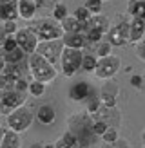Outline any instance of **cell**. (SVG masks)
<instances>
[{
  "label": "cell",
  "mask_w": 145,
  "mask_h": 148,
  "mask_svg": "<svg viewBox=\"0 0 145 148\" xmlns=\"http://www.w3.org/2000/svg\"><path fill=\"white\" fill-rule=\"evenodd\" d=\"M93 123L94 119L89 112H76L67 117V130L80 139L84 148H91L93 137H96L93 132Z\"/></svg>",
  "instance_id": "6da1fadb"
},
{
  "label": "cell",
  "mask_w": 145,
  "mask_h": 148,
  "mask_svg": "<svg viewBox=\"0 0 145 148\" xmlns=\"http://www.w3.org/2000/svg\"><path fill=\"white\" fill-rule=\"evenodd\" d=\"M27 27L40 38V42L46 40H58L64 36L62 24L56 22L53 16H44V18H35L27 24Z\"/></svg>",
  "instance_id": "7a4b0ae2"
},
{
  "label": "cell",
  "mask_w": 145,
  "mask_h": 148,
  "mask_svg": "<svg viewBox=\"0 0 145 148\" xmlns=\"http://www.w3.org/2000/svg\"><path fill=\"white\" fill-rule=\"evenodd\" d=\"M29 62V72H31V78L36 81H42V83H51L55 81L58 76V69L55 67L51 62H47L44 56H40L38 53H35L27 58Z\"/></svg>",
  "instance_id": "3957f363"
},
{
  "label": "cell",
  "mask_w": 145,
  "mask_h": 148,
  "mask_svg": "<svg viewBox=\"0 0 145 148\" xmlns=\"http://www.w3.org/2000/svg\"><path fill=\"white\" fill-rule=\"evenodd\" d=\"M84 51L82 49H71L65 47L62 58H60V71L65 78H72L76 72L82 71V62H84Z\"/></svg>",
  "instance_id": "277c9868"
},
{
  "label": "cell",
  "mask_w": 145,
  "mask_h": 148,
  "mask_svg": "<svg viewBox=\"0 0 145 148\" xmlns=\"http://www.w3.org/2000/svg\"><path fill=\"white\" fill-rule=\"evenodd\" d=\"M27 101V92H20L17 88L0 90V116H9Z\"/></svg>",
  "instance_id": "5b68a950"
},
{
  "label": "cell",
  "mask_w": 145,
  "mask_h": 148,
  "mask_svg": "<svg viewBox=\"0 0 145 148\" xmlns=\"http://www.w3.org/2000/svg\"><path fill=\"white\" fill-rule=\"evenodd\" d=\"M6 117H7V128H11L14 132H18V134H22V132L29 130V127L33 125L35 114H33V110L29 107L22 105L20 108H17L14 112H11L9 116H6Z\"/></svg>",
  "instance_id": "8992f818"
},
{
  "label": "cell",
  "mask_w": 145,
  "mask_h": 148,
  "mask_svg": "<svg viewBox=\"0 0 145 148\" xmlns=\"http://www.w3.org/2000/svg\"><path fill=\"white\" fill-rule=\"evenodd\" d=\"M129 24H130V20H127V16H120L118 24L111 25L105 38L113 47H123L129 43Z\"/></svg>",
  "instance_id": "52a82bcc"
},
{
  "label": "cell",
  "mask_w": 145,
  "mask_h": 148,
  "mask_svg": "<svg viewBox=\"0 0 145 148\" xmlns=\"http://www.w3.org/2000/svg\"><path fill=\"white\" fill-rule=\"evenodd\" d=\"M64 49H65V45H64L62 38H58V40L40 42L38 47H36V53H38L40 56H44L47 62H51L55 67H58V65H60V58H62Z\"/></svg>",
  "instance_id": "ba28073f"
},
{
  "label": "cell",
  "mask_w": 145,
  "mask_h": 148,
  "mask_svg": "<svg viewBox=\"0 0 145 148\" xmlns=\"http://www.w3.org/2000/svg\"><path fill=\"white\" fill-rule=\"evenodd\" d=\"M122 69V60L118 56H105V58H98V63H96V69H94V76L98 79H111L114 78L116 74L120 72Z\"/></svg>",
  "instance_id": "9c48e42d"
},
{
  "label": "cell",
  "mask_w": 145,
  "mask_h": 148,
  "mask_svg": "<svg viewBox=\"0 0 145 148\" xmlns=\"http://www.w3.org/2000/svg\"><path fill=\"white\" fill-rule=\"evenodd\" d=\"M14 38H17L18 47L24 51L27 56H31V54L36 53V47H38V43H40V38L29 27H20L18 33L14 34Z\"/></svg>",
  "instance_id": "30bf717a"
},
{
  "label": "cell",
  "mask_w": 145,
  "mask_h": 148,
  "mask_svg": "<svg viewBox=\"0 0 145 148\" xmlns=\"http://www.w3.org/2000/svg\"><path fill=\"white\" fill-rule=\"evenodd\" d=\"M93 119L105 121L109 127H116V128H118L122 125V112L118 110V107H105V105H102L96 112L93 114Z\"/></svg>",
  "instance_id": "8fae6325"
},
{
  "label": "cell",
  "mask_w": 145,
  "mask_h": 148,
  "mask_svg": "<svg viewBox=\"0 0 145 148\" xmlns=\"http://www.w3.org/2000/svg\"><path fill=\"white\" fill-rule=\"evenodd\" d=\"M118 92L120 88L118 85L111 79H105V83L102 85V90H100V99H102V105L105 107H118Z\"/></svg>",
  "instance_id": "7c38bea8"
},
{
  "label": "cell",
  "mask_w": 145,
  "mask_h": 148,
  "mask_svg": "<svg viewBox=\"0 0 145 148\" xmlns=\"http://www.w3.org/2000/svg\"><path fill=\"white\" fill-rule=\"evenodd\" d=\"M93 94H94L93 87L87 83V81H78V83H75L69 88V99L76 101V103H85Z\"/></svg>",
  "instance_id": "4fadbf2b"
},
{
  "label": "cell",
  "mask_w": 145,
  "mask_h": 148,
  "mask_svg": "<svg viewBox=\"0 0 145 148\" xmlns=\"http://www.w3.org/2000/svg\"><path fill=\"white\" fill-rule=\"evenodd\" d=\"M35 119L38 121L40 125H44V127L53 125L56 121V110H55V107L51 105V103H44V105H40L38 108H36V112H35Z\"/></svg>",
  "instance_id": "5bb4252c"
},
{
  "label": "cell",
  "mask_w": 145,
  "mask_h": 148,
  "mask_svg": "<svg viewBox=\"0 0 145 148\" xmlns=\"http://www.w3.org/2000/svg\"><path fill=\"white\" fill-rule=\"evenodd\" d=\"M40 9V0H18V14L27 22L35 20L36 11Z\"/></svg>",
  "instance_id": "9a60e30c"
},
{
  "label": "cell",
  "mask_w": 145,
  "mask_h": 148,
  "mask_svg": "<svg viewBox=\"0 0 145 148\" xmlns=\"http://www.w3.org/2000/svg\"><path fill=\"white\" fill-rule=\"evenodd\" d=\"M2 74L7 79V88H13L14 81L20 79V78H24V74H26V62L18 63V65H6V69H4Z\"/></svg>",
  "instance_id": "2e32d148"
},
{
  "label": "cell",
  "mask_w": 145,
  "mask_h": 148,
  "mask_svg": "<svg viewBox=\"0 0 145 148\" xmlns=\"http://www.w3.org/2000/svg\"><path fill=\"white\" fill-rule=\"evenodd\" d=\"M145 38V20L130 18L129 24V43H138Z\"/></svg>",
  "instance_id": "e0dca14e"
},
{
  "label": "cell",
  "mask_w": 145,
  "mask_h": 148,
  "mask_svg": "<svg viewBox=\"0 0 145 148\" xmlns=\"http://www.w3.org/2000/svg\"><path fill=\"white\" fill-rule=\"evenodd\" d=\"M62 42L65 47H71V49H82L87 45V38L84 33H64L62 36Z\"/></svg>",
  "instance_id": "ac0fdd59"
},
{
  "label": "cell",
  "mask_w": 145,
  "mask_h": 148,
  "mask_svg": "<svg viewBox=\"0 0 145 148\" xmlns=\"http://www.w3.org/2000/svg\"><path fill=\"white\" fill-rule=\"evenodd\" d=\"M111 25H113V24H111V20H109L107 16H104V14H94V16L84 25V29L89 27V29H96V31L107 34V31L111 29Z\"/></svg>",
  "instance_id": "d6986e66"
},
{
  "label": "cell",
  "mask_w": 145,
  "mask_h": 148,
  "mask_svg": "<svg viewBox=\"0 0 145 148\" xmlns=\"http://www.w3.org/2000/svg\"><path fill=\"white\" fill-rule=\"evenodd\" d=\"M20 18L18 14V0H14L11 4L0 5V22H17Z\"/></svg>",
  "instance_id": "ffe728a7"
},
{
  "label": "cell",
  "mask_w": 145,
  "mask_h": 148,
  "mask_svg": "<svg viewBox=\"0 0 145 148\" xmlns=\"http://www.w3.org/2000/svg\"><path fill=\"white\" fill-rule=\"evenodd\" d=\"M0 148H22V139H20V134L14 132L11 128H7L6 136L0 143Z\"/></svg>",
  "instance_id": "44dd1931"
},
{
  "label": "cell",
  "mask_w": 145,
  "mask_h": 148,
  "mask_svg": "<svg viewBox=\"0 0 145 148\" xmlns=\"http://www.w3.org/2000/svg\"><path fill=\"white\" fill-rule=\"evenodd\" d=\"M145 0H127V14L130 18H143Z\"/></svg>",
  "instance_id": "7402d4cb"
},
{
  "label": "cell",
  "mask_w": 145,
  "mask_h": 148,
  "mask_svg": "<svg viewBox=\"0 0 145 148\" xmlns=\"http://www.w3.org/2000/svg\"><path fill=\"white\" fill-rule=\"evenodd\" d=\"M60 24H62L64 33H84V25H85V24H82V22H78L72 14H69L65 20L60 22Z\"/></svg>",
  "instance_id": "603a6c76"
},
{
  "label": "cell",
  "mask_w": 145,
  "mask_h": 148,
  "mask_svg": "<svg viewBox=\"0 0 145 148\" xmlns=\"http://www.w3.org/2000/svg\"><path fill=\"white\" fill-rule=\"evenodd\" d=\"M26 53L22 51L20 47H17L14 51H11V53H4V60L7 65H18V63H24L26 62Z\"/></svg>",
  "instance_id": "cb8c5ba5"
},
{
  "label": "cell",
  "mask_w": 145,
  "mask_h": 148,
  "mask_svg": "<svg viewBox=\"0 0 145 148\" xmlns=\"http://www.w3.org/2000/svg\"><path fill=\"white\" fill-rule=\"evenodd\" d=\"M96 63H98V56L85 53V54H84V62H82V71H84V72H93V74H94Z\"/></svg>",
  "instance_id": "d4e9b609"
},
{
  "label": "cell",
  "mask_w": 145,
  "mask_h": 148,
  "mask_svg": "<svg viewBox=\"0 0 145 148\" xmlns=\"http://www.w3.org/2000/svg\"><path fill=\"white\" fill-rule=\"evenodd\" d=\"M27 92H29V96H33V98H40V96H44V92H46V83L36 81V79H31V81H29Z\"/></svg>",
  "instance_id": "484cf974"
},
{
  "label": "cell",
  "mask_w": 145,
  "mask_h": 148,
  "mask_svg": "<svg viewBox=\"0 0 145 148\" xmlns=\"http://www.w3.org/2000/svg\"><path fill=\"white\" fill-rule=\"evenodd\" d=\"M84 34H85V38H87V43H98L100 42H104L102 38H104V33H100V31H96V29H89V27H85L84 29Z\"/></svg>",
  "instance_id": "4316f807"
},
{
  "label": "cell",
  "mask_w": 145,
  "mask_h": 148,
  "mask_svg": "<svg viewBox=\"0 0 145 148\" xmlns=\"http://www.w3.org/2000/svg\"><path fill=\"white\" fill-rule=\"evenodd\" d=\"M100 107H102V99H100V96H96V94H93L91 98L85 101V112H89L91 116L96 112Z\"/></svg>",
  "instance_id": "83f0119b"
},
{
  "label": "cell",
  "mask_w": 145,
  "mask_h": 148,
  "mask_svg": "<svg viewBox=\"0 0 145 148\" xmlns=\"http://www.w3.org/2000/svg\"><path fill=\"white\" fill-rule=\"evenodd\" d=\"M69 16V9H67V5L65 4H58V5H55L53 7V18L56 20V22H62V20H65Z\"/></svg>",
  "instance_id": "f1b7e54d"
},
{
  "label": "cell",
  "mask_w": 145,
  "mask_h": 148,
  "mask_svg": "<svg viewBox=\"0 0 145 148\" xmlns=\"http://www.w3.org/2000/svg\"><path fill=\"white\" fill-rule=\"evenodd\" d=\"M72 16H75L78 22H82V24H87V22L93 18V14L87 11V7H85V5H80V7H76V9H75Z\"/></svg>",
  "instance_id": "f546056e"
},
{
  "label": "cell",
  "mask_w": 145,
  "mask_h": 148,
  "mask_svg": "<svg viewBox=\"0 0 145 148\" xmlns=\"http://www.w3.org/2000/svg\"><path fill=\"white\" fill-rule=\"evenodd\" d=\"M118 139H120V132L116 127H109L105 130V134L102 136V141L104 143H114V141H118Z\"/></svg>",
  "instance_id": "4dcf8cb0"
},
{
  "label": "cell",
  "mask_w": 145,
  "mask_h": 148,
  "mask_svg": "<svg viewBox=\"0 0 145 148\" xmlns=\"http://www.w3.org/2000/svg\"><path fill=\"white\" fill-rule=\"evenodd\" d=\"M102 5H104V0H85V7L93 16L94 14H102Z\"/></svg>",
  "instance_id": "1f68e13d"
},
{
  "label": "cell",
  "mask_w": 145,
  "mask_h": 148,
  "mask_svg": "<svg viewBox=\"0 0 145 148\" xmlns=\"http://www.w3.org/2000/svg\"><path fill=\"white\" fill-rule=\"evenodd\" d=\"M111 53H113V45H111L107 40H105V42H100L98 45H96V56H98V58L111 56Z\"/></svg>",
  "instance_id": "d6a6232c"
},
{
  "label": "cell",
  "mask_w": 145,
  "mask_h": 148,
  "mask_svg": "<svg viewBox=\"0 0 145 148\" xmlns=\"http://www.w3.org/2000/svg\"><path fill=\"white\" fill-rule=\"evenodd\" d=\"M109 128V125L105 123V121H100V119H94V123H93V132H94V136H98V137H102L105 134V130Z\"/></svg>",
  "instance_id": "836d02e7"
},
{
  "label": "cell",
  "mask_w": 145,
  "mask_h": 148,
  "mask_svg": "<svg viewBox=\"0 0 145 148\" xmlns=\"http://www.w3.org/2000/svg\"><path fill=\"white\" fill-rule=\"evenodd\" d=\"M17 47H18L17 38H14V36H7V40H6L4 47H2V54H4V53H11V51H14Z\"/></svg>",
  "instance_id": "e575fe53"
},
{
  "label": "cell",
  "mask_w": 145,
  "mask_h": 148,
  "mask_svg": "<svg viewBox=\"0 0 145 148\" xmlns=\"http://www.w3.org/2000/svg\"><path fill=\"white\" fill-rule=\"evenodd\" d=\"M134 53L138 56V60H142L145 63V38L140 40L138 43H134Z\"/></svg>",
  "instance_id": "d590c367"
},
{
  "label": "cell",
  "mask_w": 145,
  "mask_h": 148,
  "mask_svg": "<svg viewBox=\"0 0 145 148\" xmlns=\"http://www.w3.org/2000/svg\"><path fill=\"white\" fill-rule=\"evenodd\" d=\"M102 148H133L129 145V141H125V139H118V141H114V143H104V146Z\"/></svg>",
  "instance_id": "8d00e7d4"
},
{
  "label": "cell",
  "mask_w": 145,
  "mask_h": 148,
  "mask_svg": "<svg viewBox=\"0 0 145 148\" xmlns=\"http://www.w3.org/2000/svg\"><path fill=\"white\" fill-rule=\"evenodd\" d=\"M2 24H4V29H6V33L9 34V36H14V34L18 33V29H20L17 22H2Z\"/></svg>",
  "instance_id": "74e56055"
},
{
  "label": "cell",
  "mask_w": 145,
  "mask_h": 148,
  "mask_svg": "<svg viewBox=\"0 0 145 148\" xmlns=\"http://www.w3.org/2000/svg\"><path fill=\"white\" fill-rule=\"evenodd\" d=\"M130 85L134 88H143V74H133L130 76Z\"/></svg>",
  "instance_id": "f35d334b"
},
{
  "label": "cell",
  "mask_w": 145,
  "mask_h": 148,
  "mask_svg": "<svg viewBox=\"0 0 145 148\" xmlns=\"http://www.w3.org/2000/svg\"><path fill=\"white\" fill-rule=\"evenodd\" d=\"M58 4H60V0H40V9H44V7H46V9H51V11H53V7L58 5Z\"/></svg>",
  "instance_id": "ab89813d"
},
{
  "label": "cell",
  "mask_w": 145,
  "mask_h": 148,
  "mask_svg": "<svg viewBox=\"0 0 145 148\" xmlns=\"http://www.w3.org/2000/svg\"><path fill=\"white\" fill-rule=\"evenodd\" d=\"M55 148H78V146H75V145H71L69 141H65L64 137H60L58 141L55 143Z\"/></svg>",
  "instance_id": "60d3db41"
},
{
  "label": "cell",
  "mask_w": 145,
  "mask_h": 148,
  "mask_svg": "<svg viewBox=\"0 0 145 148\" xmlns=\"http://www.w3.org/2000/svg\"><path fill=\"white\" fill-rule=\"evenodd\" d=\"M7 36H9V34L6 33V29H4V24H0V49L4 47V43H6V40H7Z\"/></svg>",
  "instance_id": "b9f144b4"
},
{
  "label": "cell",
  "mask_w": 145,
  "mask_h": 148,
  "mask_svg": "<svg viewBox=\"0 0 145 148\" xmlns=\"http://www.w3.org/2000/svg\"><path fill=\"white\" fill-rule=\"evenodd\" d=\"M4 88H7V79L4 74H0V90H4Z\"/></svg>",
  "instance_id": "7bdbcfd3"
},
{
  "label": "cell",
  "mask_w": 145,
  "mask_h": 148,
  "mask_svg": "<svg viewBox=\"0 0 145 148\" xmlns=\"http://www.w3.org/2000/svg\"><path fill=\"white\" fill-rule=\"evenodd\" d=\"M6 60H4V54H0V74H2L4 72V69H6Z\"/></svg>",
  "instance_id": "ee69618b"
},
{
  "label": "cell",
  "mask_w": 145,
  "mask_h": 148,
  "mask_svg": "<svg viewBox=\"0 0 145 148\" xmlns=\"http://www.w3.org/2000/svg\"><path fill=\"white\" fill-rule=\"evenodd\" d=\"M6 132H7V127H0V143H2V139L6 136Z\"/></svg>",
  "instance_id": "f6af8a7d"
},
{
  "label": "cell",
  "mask_w": 145,
  "mask_h": 148,
  "mask_svg": "<svg viewBox=\"0 0 145 148\" xmlns=\"http://www.w3.org/2000/svg\"><path fill=\"white\" fill-rule=\"evenodd\" d=\"M14 2V0H0V5H6V4H11Z\"/></svg>",
  "instance_id": "bcb514c9"
},
{
  "label": "cell",
  "mask_w": 145,
  "mask_h": 148,
  "mask_svg": "<svg viewBox=\"0 0 145 148\" xmlns=\"http://www.w3.org/2000/svg\"><path fill=\"white\" fill-rule=\"evenodd\" d=\"M29 148H44V145H40V143H35V145H31Z\"/></svg>",
  "instance_id": "7dc6e473"
},
{
  "label": "cell",
  "mask_w": 145,
  "mask_h": 148,
  "mask_svg": "<svg viewBox=\"0 0 145 148\" xmlns=\"http://www.w3.org/2000/svg\"><path fill=\"white\" fill-rule=\"evenodd\" d=\"M44 148H55V143H47V145H44Z\"/></svg>",
  "instance_id": "c3c4849f"
},
{
  "label": "cell",
  "mask_w": 145,
  "mask_h": 148,
  "mask_svg": "<svg viewBox=\"0 0 145 148\" xmlns=\"http://www.w3.org/2000/svg\"><path fill=\"white\" fill-rule=\"evenodd\" d=\"M142 143H143V146H145V130L142 132Z\"/></svg>",
  "instance_id": "681fc988"
},
{
  "label": "cell",
  "mask_w": 145,
  "mask_h": 148,
  "mask_svg": "<svg viewBox=\"0 0 145 148\" xmlns=\"http://www.w3.org/2000/svg\"><path fill=\"white\" fill-rule=\"evenodd\" d=\"M143 88H145V72H143Z\"/></svg>",
  "instance_id": "f907efd6"
},
{
  "label": "cell",
  "mask_w": 145,
  "mask_h": 148,
  "mask_svg": "<svg viewBox=\"0 0 145 148\" xmlns=\"http://www.w3.org/2000/svg\"><path fill=\"white\" fill-rule=\"evenodd\" d=\"M142 20H145V13H143V18H142Z\"/></svg>",
  "instance_id": "816d5d0a"
},
{
  "label": "cell",
  "mask_w": 145,
  "mask_h": 148,
  "mask_svg": "<svg viewBox=\"0 0 145 148\" xmlns=\"http://www.w3.org/2000/svg\"><path fill=\"white\" fill-rule=\"evenodd\" d=\"M0 127H2V125H0Z\"/></svg>",
  "instance_id": "f5cc1de1"
},
{
  "label": "cell",
  "mask_w": 145,
  "mask_h": 148,
  "mask_svg": "<svg viewBox=\"0 0 145 148\" xmlns=\"http://www.w3.org/2000/svg\"><path fill=\"white\" fill-rule=\"evenodd\" d=\"M104 2H105V0H104Z\"/></svg>",
  "instance_id": "db71d44e"
},
{
  "label": "cell",
  "mask_w": 145,
  "mask_h": 148,
  "mask_svg": "<svg viewBox=\"0 0 145 148\" xmlns=\"http://www.w3.org/2000/svg\"><path fill=\"white\" fill-rule=\"evenodd\" d=\"M143 148H145V146H143Z\"/></svg>",
  "instance_id": "11a10c76"
}]
</instances>
